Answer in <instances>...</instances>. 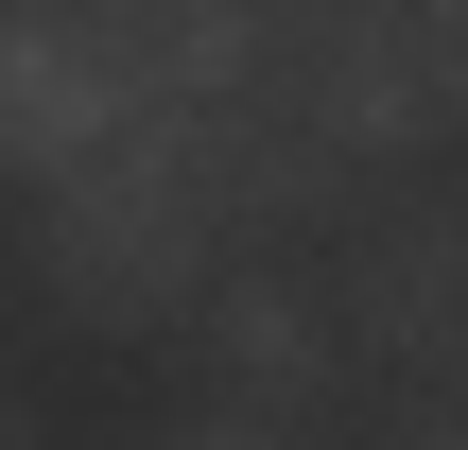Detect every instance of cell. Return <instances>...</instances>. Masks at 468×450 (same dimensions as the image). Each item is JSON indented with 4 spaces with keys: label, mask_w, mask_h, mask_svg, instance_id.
Masks as SVG:
<instances>
[{
    "label": "cell",
    "mask_w": 468,
    "mask_h": 450,
    "mask_svg": "<svg viewBox=\"0 0 468 450\" xmlns=\"http://www.w3.org/2000/svg\"><path fill=\"white\" fill-rule=\"evenodd\" d=\"M261 17H347V0H261Z\"/></svg>",
    "instance_id": "10"
},
{
    "label": "cell",
    "mask_w": 468,
    "mask_h": 450,
    "mask_svg": "<svg viewBox=\"0 0 468 450\" xmlns=\"http://www.w3.org/2000/svg\"><path fill=\"white\" fill-rule=\"evenodd\" d=\"M0 450H52V434H35V399H17V382H0Z\"/></svg>",
    "instance_id": "9"
},
{
    "label": "cell",
    "mask_w": 468,
    "mask_h": 450,
    "mask_svg": "<svg viewBox=\"0 0 468 450\" xmlns=\"http://www.w3.org/2000/svg\"><path fill=\"white\" fill-rule=\"evenodd\" d=\"M347 330H365L382 364H452L468 347V225L452 208H417V225H382V243L347 260Z\"/></svg>",
    "instance_id": "7"
},
{
    "label": "cell",
    "mask_w": 468,
    "mask_h": 450,
    "mask_svg": "<svg viewBox=\"0 0 468 450\" xmlns=\"http://www.w3.org/2000/svg\"><path fill=\"white\" fill-rule=\"evenodd\" d=\"M69 17H87L122 121H191V104L278 87V69H261V0H69Z\"/></svg>",
    "instance_id": "4"
},
{
    "label": "cell",
    "mask_w": 468,
    "mask_h": 450,
    "mask_svg": "<svg viewBox=\"0 0 468 450\" xmlns=\"http://www.w3.org/2000/svg\"><path fill=\"white\" fill-rule=\"evenodd\" d=\"M295 104H313L347 156L452 139V121H468V0H347V17H313Z\"/></svg>",
    "instance_id": "2"
},
{
    "label": "cell",
    "mask_w": 468,
    "mask_h": 450,
    "mask_svg": "<svg viewBox=\"0 0 468 450\" xmlns=\"http://www.w3.org/2000/svg\"><path fill=\"white\" fill-rule=\"evenodd\" d=\"M208 208H191V173L122 121L87 173H52L35 191V277H52V312H87V330H174V312H208L226 277H208Z\"/></svg>",
    "instance_id": "1"
},
{
    "label": "cell",
    "mask_w": 468,
    "mask_h": 450,
    "mask_svg": "<svg viewBox=\"0 0 468 450\" xmlns=\"http://www.w3.org/2000/svg\"><path fill=\"white\" fill-rule=\"evenodd\" d=\"M452 382H468V347H452Z\"/></svg>",
    "instance_id": "12"
},
{
    "label": "cell",
    "mask_w": 468,
    "mask_h": 450,
    "mask_svg": "<svg viewBox=\"0 0 468 450\" xmlns=\"http://www.w3.org/2000/svg\"><path fill=\"white\" fill-rule=\"evenodd\" d=\"M122 139V87H104V52H87V17L69 0H0V173H87Z\"/></svg>",
    "instance_id": "5"
},
{
    "label": "cell",
    "mask_w": 468,
    "mask_h": 450,
    "mask_svg": "<svg viewBox=\"0 0 468 450\" xmlns=\"http://www.w3.org/2000/svg\"><path fill=\"white\" fill-rule=\"evenodd\" d=\"M174 450H295L278 416H208V434H174Z\"/></svg>",
    "instance_id": "8"
},
{
    "label": "cell",
    "mask_w": 468,
    "mask_h": 450,
    "mask_svg": "<svg viewBox=\"0 0 468 450\" xmlns=\"http://www.w3.org/2000/svg\"><path fill=\"white\" fill-rule=\"evenodd\" d=\"M191 347H208V382H226L243 416L330 399V295H313V277H278V260H226V295L191 312Z\"/></svg>",
    "instance_id": "6"
},
{
    "label": "cell",
    "mask_w": 468,
    "mask_h": 450,
    "mask_svg": "<svg viewBox=\"0 0 468 450\" xmlns=\"http://www.w3.org/2000/svg\"><path fill=\"white\" fill-rule=\"evenodd\" d=\"M399 450H468V416H452V434H399Z\"/></svg>",
    "instance_id": "11"
},
{
    "label": "cell",
    "mask_w": 468,
    "mask_h": 450,
    "mask_svg": "<svg viewBox=\"0 0 468 450\" xmlns=\"http://www.w3.org/2000/svg\"><path fill=\"white\" fill-rule=\"evenodd\" d=\"M452 225H468V208H452Z\"/></svg>",
    "instance_id": "13"
},
{
    "label": "cell",
    "mask_w": 468,
    "mask_h": 450,
    "mask_svg": "<svg viewBox=\"0 0 468 450\" xmlns=\"http://www.w3.org/2000/svg\"><path fill=\"white\" fill-rule=\"evenodd\" d=\"M174 173H191V208L226 225V243H278V225H330V191H347V139L295 104V87H243V104H191V121H139Z\"/></svg>",
    "instance_id": "3"
}]
</instances>
